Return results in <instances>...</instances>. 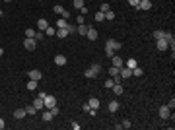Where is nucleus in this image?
I'll return each instance as SVG.
<instances>
[{
	"instance_id": "43",
	"label": "nucleus",
	"mask_w": 175,
	"mask_h": 130,
	"mask_svg": "<svg viewBox=\"0 0 175 130\" xmlns=\"http://www.w3.org/2000/svg\"><path fill=\"white\" fill-rule=\"evenodd\" d=\"M89 109H91V107H89L88 103H86V105H82V111H84V113H89Z\"/></svg>"
},
{
	"instance_id": "4",
	"label": "nucleus",
	"mask_w": 175,
	"mask_h": 130,
	"mask_svg": "<svg viewBox=\"0 0 175 130\" xmlns=\"http://www.w3.org/2000/svg\"><path fill=\"white\" fill-rule=\"evenodd\" d=\"M27 76H29V80H35V82H39V80L43 78V74H41V70H29V72H27Z\"/></svg>"
},
{
	"instance_id": "39",
	"label": "nucleus",
	"mask_w": 175,
	"mask_h": 130,
	"mask_svg": "<svg viewBox=\"0 0 175 130\" xmlns=\"http://www.w3.org/2000/svg\"><path fill=\"white\" fill-rule=\"evenodd\" d=\"M66 29H68V33H76V25H70V23H68Z\"/></svg>"
},
{
	"instance_id": "37",
	"label": "nucleus",
	"mask_w": 175,
	"mask_h": 130,
	"mask_svg": "<svg viewBox=\"0 0 175 130\" xmlns=\"http://www.w3.org/2000/svg\"><path fill=\"white\" fill-rule=\"evenodd\" d=\"M45 31H47V35H55V33H56V29H55V27H51V25H49V27H47Z\"/></svg>"
},
{
	"instance_id": "20",
	"label": "nucleus",
	"mask_w": 175,
	"mask_h": 130,
	"mask_svg": "<svg viewBox=\"0 0 175 130\" xmlns=\"http://www.w3.org/2000/svg\"><path fill=\"white\" fill-rule=\"evenodd\" d=\"M125 64H127V68H131V70H132L134 66H138V60H136V58H129Z\"/></svg>"
},
{
	"instance_id": "6",
	"label": "nucleus",
	"mask_w": 175,
	"mask_h": 130,
	"mask_svg": "<svg viewBox=\"0 0 175 130\" xmlns=\"http://www.w3.org/2000/svg\"><path fill=\"white\" fill-rule=\"evenodd\" d=\"M136 8H138V10H146V12H148L150 8H152V2H150V0H140Z\"/></svg>"
},
{
	"instance_id": "19",
	"label": "nucleus",
	"mask_w": 175,
	"mask_h": 130,
	"mask_svg": "<svg viewBox=\"0 0 175 130\" xmlns=\"http://www.w3.org/2000/svg\"><path fill=\"white\" fill-rule=\"evenodd\" d=\"M88 105H89L91 109H99V99L97 97H91L89 101H88Z\"/></svg>"
},
{
	"instance_id": "38",
	"label": "nucleus",
	"mask_w": 175,
	"mask_h": 130,
	"mask_svg": "<svg viewBox=\"0 0 175 130\" xmlns=\"http://www.w3.org/2000/svg\"><path fill=\"white\" fill-rule=\"evenodd\" d=\"M121 126H123V128H131L132 124H131V120H123V124H121Z\"/></svg>"
},
{
	"instance_id": "26",
	"label": "nucleus",
	"mask_w": 175,
	"mask_h": 130,
	"mask_svg": "<svg viewBox=\"0 0 175 130\" xmlns=\"http://www.w3.org/2000/svg\"><path fill=\"white\" fill-rule=\"evenodd\" d=\"M109 76H111V78L119 76V68H117V66H111V68H109Z\"/></svg>"
},
{
	"instance_id": "8",
	"label": "nucleus",
	"mask_w": 175,
	"mask_h": 130,
	"mask_svg": "<svg viewBox=\"0 0 175 130\" xmlns=\"http://www.w3.org/2000/svg\"><path fill=\"white\" fill-rule=\"evenodd\" d=\"M47 27H49V22H47L45 18H39V20H37V29H39V31H45Z\"/></svg>"
},
{
	"instance_id": "47",
	"label": "nucleus",
	"mask_w": 175,
	"mask_h": 130,
	"mask_svg": "<svg viewBox=\"0 0 175 130\" xmlns=\"http://www.w3.org/2000/svg\"><path fill=\"white\" fill-rule=\"evenodd\" d=\"M4 126H6V122H4V119H0V130L4 128Z\"/></svg>"
},
{
	"instance_id": "42",
	"label": "nucleus",
	"mask_w": 175,
	"mask_h": 130,
	"mask_svg": "<svg viewBox=\"0 0 175 130\" xmlns=\"http://www.w3.org/2000/svg\"><path fill=\"white\" fill-rule=\"evenodd\" d=\"M49 111H51V113H53L55 117H56V115H58V107H56V105H55V107H53V109H49Z\"/></svg>"
},
{
	"instance_id": "48",
	"label": "nucleus",
	"mask_w": 175,
	"mask_h": 130,
	"mask_svg": "<svg viewBox=\"0 0 175 130\" xmlns=\"http://www.w3.org/2000/svg\"><path fill=\"white\" fill-rule=\"evenodd\" d=\"M2 54H4V49H2V47H0V56H2Z\"/></svg>"
},
{
	"instance_id": "9",
	"label": "nucleus",
	"mask_w": 175,
	"mask_h": 130,
	"mask_svg": "<svg viewBox=\"0 0 175 130\" xmlns=\"http://www.w3.org/2000/svg\"><path fill=\"white\" fill-rule=\"evenodd\" d=\"M156 47H158V51H165V49L169 47V43H167L165 39H156Z\"/></svg>"
},
{
	"instance_id": "5",
	"label": "nucleus",
	"mask_w": 175,
	"mask_h": 130,
	"mask_svg": "<svg viewBox=\"0 0 175 130\" xmlns=\"http://www.w3.org/2000/svg\"><path fill=\"white\" fill-rule=\"evenodd\" d=\"M111 66H117V68H121V66H125V62H123V58H121V56L113 54V56H111Z\"/></svg>"
},
{
	"instance_id": "33",
	"label": "nucleus",
	"mask_w": 175,
	"mask_h": 130,
	"mask_svg": "<svg viewBox=\"0 0 175 130\" xmlns=\"http://www.w3.org/2000/svg\"><path fill=\"white\" fill-rule=\"evenodd\" d=\"M25 113H27V115H35V113H37V109L33 107V105H29V107H25Z\"/></svg>"
},
{
	"instance_id": "21",
	"label": "nucleus",
	"mask_w": 175,
	"mask_h": 130,
	"mask_svg": "<svg viewBox=\"0 0 175 130\" xmlns=\"http://www.w3.org/2000/svg\"><path fill=\"white\" fill-rule=\"evenodd\" d=\"M60 27H68V20H64V18H60V20L56 22V29H60Z\"/></svg>"
},
{
	"instance_id": "40",
	"label": "nucleus",
	"mask_w": 175,
	"mask_h": 130,
	"mask_svg": "<svg viewBox=\"0 0 175 130\" xmlns=\"http://www.w3.org/2000/svg\"><path fill=\"white\" fill-rule=\"evenodd\" d=\"M53 10H55V14H62V10H64V8H62V6H55Z\"/></svg>"
},
{
	"instance_id": "46",
	"label": "nucleus",
	"mask_w": 175,
	"mask_h": 130,
	"mask_svg": "<svg viewBox=\"0 0 175 130\" xmlns=\"http://www.w3.org/2000/svg\"><path fill=\"white\" fill-rule=\"evenodd\" d=\"M80 12H82V14H88L89 10H88V6H82V8H80Z\"/></svg>"
},
{
	"instance_id": "24",
	"label": "nucleus",
	"mask_w": 175,
	"mask_h": 130,
	"mask_svg": "<svg viewBox=\"0 0 175 130\" xmlns=\"http://www.w3.org/2000/svg\"><path fill=\"white\" fill-rule=\"evenodd\" d=\"M27 89H29V91H35V89H37V82H35V80H29V82H27Z\"/></svg>"
},
{
	"instance_id": "22",
	"label": "nucleus",
	"mask_w": 175,
	"mask_h": 130,
	"mask_svg": "<svg viewBox=\"0 0 175 130\" xmlns=\"http://www.w3.org/2000/svg\"><path fill=\"white\" fill-rule=\"evenodd\" d=\"M154 39H165V31H164V29L154 31Z\"/></svg>"
},
{
	"instance_id": "45",
	"label": "nucleus",
	"mask_w": 175,
	"mask_h": 130,
	"mask_svg": "<svg viewBox=\"0 0 175 130\" xmlns=\"http://www.w3.org/2000/svg\"><path fill=\"white\" fill-rule=\"evenodd\" d=\"M62 18H64V20H68V18H70V14H68V10H62Z\"/></svg>"
},
{
	"instance_id": "41",
	"label": "nucleus",
	"mask_w": 175,
	"mask_h": 130,
	"mask_svg": "<svg viewBox=\"0 0 175 130\" xmlns=\"http://www.w3.org/2000/svg\"><path fill=\"white\" fill-rule=\"evenodd\" d=\"M167 107H169V109H175V99H173V97L169 99V103H167Z\"/></svg>"
},
{
	"instance_id": "12",
	"label": "nucleus",
	"mask_w": 175,
	"mask_h": 130,
	"mask_svg": "<svg viewBox=\"0 0 175 130\" xmlns=\"http://www.w3.org/2000/svg\"><path fill=\"white\" fill-rule=\"evenodd\" d=\"M55 64L56 66H64L66 64V56L64 54H56L55 56Z\"/></svg>"
},
{
	"instance_id": "15",
	"label": "nucleus",
	"mask_w": 175,
	"mask_h": 130,
	"mask_svg": "<svg viewBox=\"0 0 175 130\" xmlns=\"http://www.w3.org/2000/svg\"><path fill=\"white\" fill-rule=\"evenodd\" d=\"M53 117H55V115H53V113H51L49 109H47V111H43V115H41V119H43L45 122H49V120H53Z\"/></svg>"
},
{
	"instance_id": "23",
	"label": "nucleus",
	"mask_w": 175,
	"mask_h": 130,
	"mask_svg": "<svg viewBox=\"0 0 175 130\" xmlns=\"http://www.w3.org/2000/svg\"><path fill=\"white\" fill-rule=\"evenodd\" d=\"M142 74H144V70L140 66H134V68H132V76H142Z\"/></svg>"
},
{
	"instance_id": "28",
	"label": "nucleus",
	"mask_w": 175,
	"mask_h": 130,
	"mask_svg": "<svg viewBox=\"0 0 175 130\" xmlns=\"http://www.w3.org/2000/svg\"><path fill=\"white\" fill-rule=\"evenodd\" d=\"M113 86H115V80H113V78H107V80H105V87H107V89H111Z\"/></svg>"
},
{
	"instance_id": "10",
	"label": "nucleus",
	"mask_w": 175,
	"mask_h": 130,
	"mask_svg": "<svg viewBox=\"0 0 175 130\" xmlns=\"http://www.w3.org/2000/svg\"><path fill=\"white\" fill-rule=\"evenodd\" d=\"M88 29H89V27H88L86 23H78V25H76V33H78V35H84V37H86Z\"/></svg>"
},
{
	"instance_id": "25",
	"label": "nucleus",
	"mask_w": 175,
	"mask_h": 130,
	"mask_svg": "<svg viewBox=\"0 0 175 130\" xmlns=\"http://www.w3.org/2000/svg\"><path fill=\"white\" fill-rule=\"evenodd\" d=\"M93 18H95V22H103V20H105V14H103V12H95Z\"/></svg>"
},
{
	"instance_id": "13",
	"label": "nucleus",
	"mask_w": 175,
	"mask_h": 130,
	"mask_svg": "<svg viewBox=\"0 0 175 130\" xmlns=\"http://www.w3.org/2000/svg\"><path fill=\"white\" fill-rule=\"evenodd\" d=\"M86 37L89 39V41H95V39H97V31H95L93 27H89V29H88V33H86Z\"/></svg>"
},
{
	"instance_id": "30",
	"label": "nucleus",
	"mask_w": 175,
	"mask_h": 130,
	"mask_svg": "<svg viewBox=\"0 0 175 130\" xmlns=\"http://www.w3.org/2000/svg\"><path fill=\"white\" fill-rule=\"evenodd\" d=\"M43 37H45L43 31H35V37H33V39H35V41H43Z\"/></svg>"
},
{
	"instance_id": "49",
	"label": "nucleus",
	"mask_w": 175,
	"mask_h": 130,
	"mask_svg": "<svg viewBox=\"0 0 175 130\" xmlns=\"http://www.w3.org/2000/svg\"><path fill=\"white\" fill-rule=\"evenodd\" d=\"M2 16H4V14H2V10H0V18H2Z\"/></svg>"
},
{
	"instance_id": "35",
	"label": "nucleus",
	"mask_w": 175,
	"mask_h": 130,
	"mask_svg": "<svg viewBox=\"0 0 175 130\" xmlns=\"http://www.w3.org/2000/svg\"><path fill=\"white\" fill-rule=\"evenodd\" d=\"M25 37H35V29H31V27L25 29Z\"/></svg>"
},
{
	"instance_id": "18",
	"label": "nucleus",
	"mask_w": 175,
	"mask_h": 130,
	"mask_svg": "<svg viewBox=\"0 0 175 130\" xmlns=\"http://www.w3.org/2000/svg\"><path fill=\"white\" fill-rule=\"evenodd\" d=\"M33 107H35V109H45L43 99H41V97H35V99H33Z\"/></svg>"
},
{
	"instance_id": "11",
	"label": "nucleus",
	"mask_w": 175,
	"mask_h": 130,
	"mask_svg": "<svg viewBox=\"0 0 175 130\" xmlns=\"http://www.w3.org/2000/svg\"><path fill=\"white\" fill-rule=\"evenodd\" d=\"M55 35L58 37V39H64V37H68V35H70V33H68V29H66V27H60V29H56Z\"/></svg>"
},
{
	"instance_id": "3",
	"label": "nucleus",
	"mask_w": 175,
	"mask_h": 130,
	"mask_svg": "<svg viewBox=\"0 0 175 130\" xmlns=\"http://www.w3.org/2000/svg\"><path fill=\"white\" fill-rule=\"evenodd\" d=\"M169 115H171V109L167 107V105H162V107H160V119L167 120V119H169Z\"/></svg>"
},
{
	"instance_id": "1",
	"label": "nucleus",
	"mask_w": 175,
	"mask_h": 130,
	"mask_svg": "<svg viewBox=\"0 0 175 130\" xmlns=\"http://www.w3.org/2000/svg\"><path fill=\"white\" fill-rule=\"evenodd\" d=\"M43 105H45V109H53L56 105V97L55 95H45L43 97Z\"/></svg>"
},
{
	"instance_id": "17",
	"label": "nucleus",
	"mask_w": 175,
	"mask_h": 130,
	"mask_svg": "<svg viewBox=\"0 0 175 130\" xmlns=\"http://www.w3.org/2000/svg\"><path fill=\"white\" fill-rule=\"evenodd\" d=\"M119 107H121L119 101H115V99H113V101H109V107H107V109H109L111 113H115V111H119Z\"/></svg>"
},
{
	"instance_id": "34",
	"label": "nucleus",
	"mask_w": 175,
	"mask_h": 130,
	"mask_svg": "<svg viewBox=\"0 0 175 130\" xmlns=\"http://www.w3.org/2000/svg\"><path fill=\"white\" fill-rule=\"evenodd\" d=\"M105 54H107V56H113V54H115V51H113V49H111V47H107V45H105Z\"/></svg>"
},
{
	"instance_id": "31",
	"label": "nucleus",
	"mask_w": 175,
	"mask_h": 130,
	"mask_svg": "<svg viewBox=\"0 0 175 130\" xmlns=\"http://www.w3.org/2000/svg\"><path fill=\"white\" fill-rule=\"evenodd\" d=\"M105 20H109V22H111V20H115V12H113V10L105 12Z\"/></svg>"
},
{
	"instance_id": "14",
	"label": "nucleus",
	"mask_w": 175,
	"mask_h": 130,
	"mask_svg": "<svg viewBox=\"0 0 175 130\" xmlns=\"http://www.w3.org/2000/svg\"><path fill=\"white\" fill-rule=\"evenodd\" d=\"M25 115H27L25 109H16V111H14V119H18V120H22Z\"/></svg>"
},
{
	"instance_id": "50",
	"label": "nucleus",
	"mask_w": 175,
	"mask_h": 130,
	"mask_svg": "<svg viewBox=\"0 0 175 130\" xmlns=\"http://www.w3.org/2000/svg\"><path fill=\"white\" fill-rule=\"evenodd\" d=\"M4 2H12V0H4Z\"/></svg>"
},
{
	"instance_id": "16",
	"label": "nucleus",
	"mask_w": 175,
	"mask_h": 130,
	"mask_svg": "<svg viewBox=\"0 0 175 130\" xmlns=\"http://www.w3.org/2000/svg\"><path fill=\"white\" fill-rule=\"evenodd\" d=\"M111 89H113V93H115V95H123V86H121V82H117Z\"/></svg>"
},
{
	"instance_id": "44",
	"label": "nucleus",
	"mask_w": 175,
	"mask_h": 130,
	"mask_svg": "<svg viewBox=\"0 0 175 130\" xmlns=\"http://www.w3.org/2000/svg\"><path fill=\"white\" fill-rule=\"evenodd\" d=\"M138 2H140V0H129V4H131V6H134V8L138 6Z\"/></svg>"
},
{
	"instance_id": "27",
	"label": "nucleus",
	"mask_w": 175,
	"mask_h": 130,
	"mask_svg": "<svg viewBox=\"0 0 175 130\" xmlns=\"http://www.w3.org/2000/svg\"><path fill=\"white\" fill-rule=\"evenodd\" d=\"M84 76H86V78H95V76H97V74H95V72H93L91 68H88L86 72H84Z\"/></svg>"
},
{
	"instance_id": "36",
	"label": "nucleus",
	"mask_w": 175,
	"mask_h": 130,
	"mask_svg": "<svg viewBox=\"0 0 175 130\" xmlns=\"http://www.w3.org/2000/svg\"><path fill=\"white\" fill-rule=\"evenodd\" d=\"M111 8H109V4H101V8H99V12H103V14H105V12H109Z\"/></svg>"
},
{
	"instance_id": "2",
	"label": "nucleus",
	"mask_w": 175,
	"mask_h": 130,
	"mask_svg": "<svg viewBox=\"0 0 175 130\" xmlns=\"http://www.w3.org/2000/svg\"><path fill=\"white\" fill-rule=\"evenodd\" d=\"M23 47H25L27 51H35V49H37V41H35L33 37H25V41H23Z\"/></svg>"
},
{
	"instance_id": "7",
	"label": "nucleus",
	"mask_w": 175,
	"mask_h": 130,
	"mask_svg": "<svg viewBox=\"0 0 175 130\" xmlns=\"http://www.w3.org/2000/svg\"><path fill=\"white\" fill-rule=\"evenodd\" d=\"M107 47H111V49H113V51H119V49H123V45L119 43V41H115V39H107Z\"/></svg>"
},
{
	"instance_id": "32",
	"label": "nucleus",
	"mask_w": 175,
	"mask_h": 130,
	"mask_svg": "<svg viewBox=\"0 0 175 130\" xmlns=\"http://www.w3.org/2000/svg\"><path fill=\"white\" fill-rule=\"evenodd\" d=\"M91 70H93L95 74H99V72H101V64H97V62H93V64H91Z\"/></svg>"
},
{
	"instance_id": "29",
	"label": "nucleus",
	"mask_w": 175,
	"mask_h": 130,
	"mask_svg": "<svg viewBox=\"0 0 175 130\" xmlns=\"http://www.w3.org/2000/svg\"><path fill=\"white\" fill-rule=\"evenodd\" d=\"M72 4H74V8H76V10H80V8L84 6V0H72Z\"/></svg>"
}]
</instances>
